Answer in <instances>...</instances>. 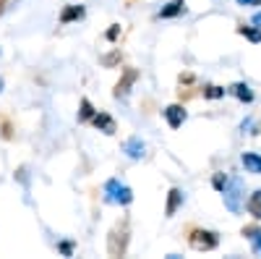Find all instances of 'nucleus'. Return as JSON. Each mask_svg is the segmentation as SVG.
<instances>
[{
    "mask_svg": "<svg viewBox=\"0 0 261 259\" xmlns=\"http://www.w3.org/2000/svg\"><path fill=\"white\" fill-rule=\"evenodd\" d=\"M214 186L222 189V186H225V178H222V176H214Z\"/></svg>",
    "mask_w": 261,
    "mask_h": 259,
    "instance_id": "412c9836",
    "label": "nucleus"
},
{
    "mask_svg": "<svg viewBox=\"0 0 261 259\" xmlns=\"http://www.w3.org/2000/svg\"><path fill=\"white\" fill-rule=\"evenodd\" d=\"M165 118H167L170 128H180L183 121H186V107H183V105H170V107H165Z\"/></svg>",
    "mask_w": 261,
    "mask_h": 259,
    "instance_id": "39448f33",
    "label": "nucleus"
},
{
    "mask_svg": "<svg viewBox=\"0 0 261 259\" xmlns=\"http://www.w3.org/2000/svg\"><path fill=\"white\" fill-rule=\"evenodd\" d=\"M92 126L94 128H99L102 134H115V121H113V115H107V113H94V118H92Z\"/></svg>",
    "mask_w": 261,
    "mask_h": 259,
    "instance_id": "0eeeda50",
    "label": "nucleus"
},
{
    "mask_svg": "<svg viewBox=\"0 0 261 259\" xmlns=\"http://www.w3.org/2000/svg\"><path fill=\"white\" fill-rule=\"evenodd\" d=\"M188 241L196 251H212V249L220 246V236H217L214 230H193Z\"/></svg>",
    "mask_w": 261,
    "mask_h": 259,
    "instance_id": "f03ea898",
    "label": "nucleus"
},
{
    "mask_svg": "<svg viewBox=\"0 0 261 259\" xmlns=\"http://www.w3.org/2000/svg\"><path fill=\"white\" fill-rule=\"evenodd\" d=\"M94 105L89 102V97H81V105H79V121L81 123H86V121H92L94 118Z\"/></svg>",
    "mask_w": 261,
    "mask_h": 259,
    "instance_id": "9d476101",
    "label": "nucleus"
},
{
    "mask_svg": "<svg viewBox=\"0 0 261 259\" xmlns=\"http://www.w3.org/2000/svg\"><path fill=\"white\" fill-rule=\"evenodd\" d=\"M183 204V191L180 189H170V194H167V207H165V215L167 218H172V215L178 212V207Z\"/></svg>",
    "mask_w": 261,
    "mask_h": 259,
    "instance_id": "6e6552de",
    "label": "nucleus"
},
{
    "mask_svg": "<svg viewBox=\"0 0 261 259\" xmlns=\"http://www.w3.org/2000/svg\"><path fill=\"white\" fill-rule=\"evenodd\" d=\"M3 6H6V0H0V11H3Z\"/></svg>",
    "mask_w": 261,
    "mask_h": 259,
    "instance_id": "5701e85b",
    "label": "nucleus"
},
{
    "mask_svg": "<svg viewBox=\"0 0 261 259\" xmlns=\"http://www.w3.org/2000/svg\"><path fill=\"white\" fill-rule=\"evenodd\" d=\"M6 89V81H3V76H0V92H3Z\"/></svg>",
    "mask_w": 261,
    "mask_h": 259,
    "instance_id": "4be33fe9",
    "label": "nucleus"
},
{
    "mask_svg": "<svg viewBox=\"0 0 261 259\" xmlns=\"http://www.w3.org/2000/svg\"><path fill=\"white\" fill-rule=\"evenodd\" d=\"M136 79H139V71H136V68H128V71L123 74V79H120V81L115 84L113 95H115L118 100H120V97H125V95H128V89H130V86H134V81H136Z\"/></svg>",
    "mask_w": 261,
    "mask_h": 259,
    "instance_id": "20e7f679",
    "label": "nucleus"
},
{
    "mask_svg": "<svg viewBox=\"0 0 261 259\" xmlns=\"http://www.w3.org/2000/svg\"><path fill=\"white\" fill-rule=\"evenodd\" d=\"M248 212L253 215V218H261V191H256L248 199Z\"/></svg>",
    "mask_w": 261,
    "mask_h": 259,
    "instance_id": "ddd939ff",
    "label": "nucleus"
},
{
    "mask_svg": "<svg viewBox=\"0 0 261 259\" xmlns=\"http://www.w3.org/2000/svg\"><path fill=\"white\" fill-rule=\"evenodd\" d=\"M238 32H241V34H246V37H248V39H253V42H258V39H261V34H258V32H251L248 27H241Z\"/></svg>",
    "mask_w": 261,
    "mask_h": 259,
    "instance_id": "6ab92c4d",
    "label": "nucleus"
},
{
    "mask_svg": "<svg viewBox=\"0 0 261 259\" xmlns=\"http://www.w3.org/2000/svg\"><path fill=\"white\" fill-rule=\"evenodd\" d=\"M180 13H186V3H183V0H170L167 6H162L160 18H175Z\"/></svg>",
    "mask_w": 261,
    "mask_h": 259,
    "instance_id": "1a4fd4ad",
    "label": "nucleus"
},
{
    "mask_svg": "<svg viewBox=\"0 0 261 259\" xmlns=\"http://www.w3.org/2000/svg\"><path fill=\"white\" fill-rule=\"evenodd\" d=\"M118 60H120V53H110V55H105V58H102L105 66H115Z\"/></svg>",
    "mask_w": 261,
    "mask_h": 259,
    "instance_id": "a211bd4d",
    "label": "nucleus"
},
{
    "mask_svg": "<svg viewBox=\"0 0 261 259\" xmlns=\"http://www.w3.org/2000/svg\"><path fill=\"white\" fill-rule=\"evenodd\" d=\"M232 95H235L238 100H243V102H251V100H253V92L248 89L246 84H235V86H232Z\"/></svg>",
    "mask_w": 261,
    "mask_h": 259,
    "instance_id": "9b49d317",
    "label": "nucleus"
},
{
    "mask_svg": "<svg viewBox=\"0 0 261 259\" xmlns=\"http://www.w3.org/2000/svg\"><path fill=\"white\" fill-rule=\"evenodd\" d=\"M105 37H107V39H110V42H115V39L120 37V27H118V24H113L110 29H107V34H105Z\"/></svg>",
    "mask_w": 261,
    "mask_h": 259,
    "instance_id": "f3484780",
    "label": "nucleus"
},
{
    "mask_svg": "<svg viewBox=\"0 0 261 259\" xmlns=\"http://www.w3.org/2000/svg\"><path fill=\"white\" fill-rule=\"evenodd\" d=\"M241 6H261V0H238Z\"/></svg>",
    "mask_w": 261,
    "mask_h": 259,
    "instance_id": "aec40b11",
    "label": "nucleus"
},
{
    "mask_svg": "<svg viewBox=\"0 0 261 259\" xmlns=\"http://www.w3.org/2000/svg\"><path fill=\"white\" fill-rule=\"evenodd\" d=\"M125 152H128V157H141V155H144V144H141L139 139H130V142L125 144Z\"/></svg>",
    "mask_w": 261,
    "mask_h": 259,
    "instance_id": "f8f14e48",
    "label": "nucleus"
},
{
    "mask_svg": "<svg viewBox=\"0 0 261 259\" xmlns=\"http://www.w3.org/2000/svg\"><path fill=\"white\" fill-rule=\"evenodd\" d=\"M222 95H225V89H220V86H214V84L204 86V97L206 100H217V97H222Z\"/></svg>",
    "mask_w": 261,
    "mask_h": 259,
    "instance_id": "2eb2a0df",
    "label": "nucleus"
},
{
    "mask_svg": "<svg viewBox=\"0 0 261 259\" xmlns=\"http://www.w3.org/2000/svg\"><path fill=\"white\" fill-rule=\"evenodd\" d=\"M243 165H246V168H253V170H261V157H256V155H243Z\"/></svg>",
    "mask_w": 261,
    "mask_h": 259,
    "instance_id": "dca6fc26",
    "label": "nucleus"
},
{
    "mask_svg": "<svg viewBox=\"0 0 261 259\" xmlns=\"http://www.w3.org/2000/svg\"><path fill=\"white\" fill-rule=\"evenodd\" d=\"M128 249V228H113L110 230V239H107V251L110 256H123Z\"/></svg>",
    "mask_w": 261,
    "mask_h": 259,
    "instance_id": "7ed1b4c3",
    "label": "nucleus"
},
{
    "mask_svg": "<svg viewBox=\"0 0 261 259\" xmlns=\"http://www.w3.org/2000/svg\"><path fill=\"white\" fill-rule=\"evenodd\" d=\"M105 199L113 202V204H130L134 202V194H130V189L120 181H107L105 183Z\"/></svg>",
    "mask_w": 261,
    "mask_h": 259,
    "instance_id": "f257e3e1",
    "label": "nucleus"
},
{
    "mask_svg": "<svg viewBox=\"0 0 261 259\" xmlns=\"http://www.w3.org/2000/svg\"><path fill=\"white\" fill-rule=\"evenodd\" d=\"M86 16V8L84 6H65L63 11H60V24H73V21H81Z\"/></svg>",
    "mask_w": 261,
    "mask_h": 259,
    "instance_id": "423d86ee",
    "label": "nucleus"
},
{
    "mask_svg": "<svg viewBox=\"0 0 261 259\" xmlns=\"http://www.w3.org/2000/svg\"><path fill=\"white\" fill-rule=\"evenodd\" d=\"M73 251H76L73 241H58V254L60 256H73Z\"/></svg>",
    "mask_w": 261,
    "mask_h": 259,
    "instance_id": "4468645a",
    "label": "nucleus"
}]
</instances>
